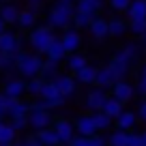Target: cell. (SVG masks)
<instances>
[{
    "label": "cell",
    "instance_id": "obj_22",
    "mask_svg": "<svg viewBox=\"0 0 146 146\" xmlns=\"http://www.w3.org/2000/svg\"><path fill=\"white\" fill-rule=\"evenodd\" d=\"M36 22H39V15H36V13H32V11H28V9H22V11H19L17 26L22 28V30H28V32H30L32 28H36Z\"/></svg>",
    "mask_w": 146,
    "mask_h": 146
},
{
    "label": "cell",
    "instance_id": "obj_2",
    "mask_svg": "<svg viewBox=\"0 0 146 146\" xmlns=\"http://www.w3.org/2000/svg\"><path fill=\"white\" fill-rule=\"evenodd\" d=\"M43 60L41 54H35V52H22V54L15 58V71L19 73L22 80H32V78H39L41 75V69H43Z\"/></svg>",
    "mask_w": 146,
    "mask_h": 146
},
{
    "label": "cell",
    "instance_id": "obj_31",
    "mask_svg": "<svg viewBox=\"0 0 146 146\" xmlns=\"http://www.w3.org/2000/svg\"><path fill=\"white\" fill-rule=\"evenodd\" d=\"M58 73H60L58 62H52V60H43V69H41V75H39V78H43L45 82H52V80H54Z\"/></svg>",
    "mask_w": 146,
    "mask_h": 146
},
{
    "label": "cell",
    "instance_id": "obj_49",
    "mask_svg": "<svg viewBox=\"0 0 146 146\" xmlns=\"http://www.w3.org/2000/svg\"><path fill=\"white\" fill-rule=\"evenodd\" d=\"M9 2H13V0H0V5H9Z\"/></svg>",
    "mask_w": 146,
    "mask_h": 146
},
{
    "label": "cell",
    "instance_id": "obj_41",
    "mask_svg": "<svg viewBox=\"0 0 146 146\" xmlns=\"http://www.w3.org/2000/svg\"><path fill=\"white\" fill-rule=\"evenodd\" d=\"M123 50H125V52H127V54H129V56H131V58H133V60H135V58H140V52H142V47H140V45H137V43H135V41H133V43H127V45H125V47H123Z\"/></svg>",
    "mask_w": 146,
    "mask_h": 146
},
{
    "label": "cell",
    "instance_id": "obj_4",
    "mask_svg": "<svg viewBox=\"0 0 146 146\" xmlns=\"http://www.w3.org/2000/svg\"><path fill=\"white\" fill-rule=\"evenodd\" d=\"M26 120H28V129H30L32 133H39V131L50 129L52 125H54L52 112H47V110H36V108H32V105H30V112H28Z\"/></svg>",
    "mask_w": 146,
    "mask_h": 146
},
{
    "label": "cell",
    "instance_id": "obj_11",
    "mask_svg": "<svg viewBox=\"0 0 146 146\" xmlns=\"http://www.w3.org/2000/svg\"><path fill=\"white\" fill-rule=\"evenodd\" d=\"M108 101V92L103 90V88H92V90H88L86 95V108L90 110V114H95V112H101L103 110V103Z\"/></svg>",
    "mask_w": 146,
    "mask_h": 146
},
{
    "label": "cell",
    "instance_id": "obj_17",
    "mask_svg": "<svg viewBox=\"0 0 146 146\" xmlns=\"http://www.w3.org/2000/svg\"><path fill=\"white\" fill-rule=\"evenodd\" d=\"M101 7H103V0H78L75 2V13L88 15V17H97Z\"/></svg>",
    "mask_w": 146,
    "mask_h": 146
},
{
    "label": "cell",
    "instance_id": "obj_24",
    "mask_svg": "<svg viewBox=\"0 0 146 146\" xmlns=\"http://www.w3.org/2000/svg\"><path fill=\"white\" fill-rule=\"evenodd\" d=\"M73 78H75L78 84H88V86H90V84H95V80H97V67L95 64H86V67H84L82 71H78Z\"/></svg>",
    "mask_w": 146,
    "mask_h": 146
},
{
    "label": "cell",
    "instance_id": "obj_19",
    "mask_svg": "<svg viewBox=\"0 0 146 146\" xmlns=\"http://www.w3.org/2000/svg\"><path fill=\"white\" fill-rule=\"evenodd\" d=\"M64 64H67V71L71 73V75H75L78 71H82V69L88 64V58L84 54H80V52H75V54H69L67 56Z\"/></svg>",
    "mask_w": 146,
    "mask_h": 146
},
{
    "label": "cell",
    "instance_id": "obj_50",
    "mask_svg": "<svg viewBox=\"0 0 146 146\" xmlns=\"http://www.w3.org/2000/svg\"><path fill=\"white\" fill-rule=\"evenodd\" d=\"M142 39H144V50H146V36H142Z\"/></svg>",
    "mask_w": 146,
    "mask_h": 146
},
{
    "label": "cell",
    "instance_id": "obj_34",
    "mask_svg": "<svg viewBox=\"0 0 146 146\" xmlns=\"http://www.w3.org/2000/svg\"><path fill=\"white\" fill-rule=\"evenodd\" d=\"M41 99H47V101H56V99H64V97L58 92V88H56L52 82H45V86H43V90H41Z\"/></svg>",
    "mask_w": 146,
    "mask_h": 146
},
{
    "label": "cell",
    "instance_id": "obj_42",
    "mask_svg": "<svg viewBox=\"0 0 146 146\" xmlns=\"http://www.w3.org/2000/svg\"><path fill=\"white\" fill-rule=\"evenodd\" d=\"M43 5H45V0H26V7H28V11H32V13H41V9H43Z\"/></svg>",
    "mask_w": 146,
    "mask_h": 146
},
{
    "label": "cell",
    "instance_id": "obj_48",
    "mask_svg": "<svg viewBox=\"0 0 146 146\" xmlns=\"http://www.w3.org/2000/svg\"><path fill=\"white\" fill-rule=\"evenodd\" d=\"M140 135H142V146H146V131H144V133H140Z\"/></svg>",
    "mask_w": 146,
    "mask_h": 146
},
{
    "label": "cell",
    "instance_id": "obj_40",
    "mask_svg": "<svg viewBox=\"0 0 146 146\" xmlns=\"http://www.w3.org/2000/svg\"><path fill=\"white\" fill-rule=\"evenodd\" d=\"M9 125L13 127V131H15V133H22V131H26V129H28V120H26V118H15V120H9Z\"/></svg>",
    "mask_w": 146,
    "mask_h": 146
},
{
    "label": "cell",
    "instance_id": "obj_13",
    "mask_svg": "<svg viewBox=\"0 0 146 146\" xmlns=\"http://www.w3.org/2000/svg\"><path fill=\"white\" fill-rule=\"evenodd\" d=\"M30 112V103L26 99H9V108H7V118L15 120V118H26Z\"/></svg>",
    "mask_w": 146,
    "mask_h": 146
},
{
    "label": "cell",
    "instance_id": "obj_46",
    "mask_svg": "<svg viewBox=\"0 0 146 146\" xmlns=\"http://www.w3.org/2000/svg\"><path fill=\"white\" fill-rule=\"evenodd\" d=\"M137 118H142V120L146 123V99L142 101L140 105H137Z\"/></svg>",
    "mask_w": 146,
    "mask_h": 146
},
{
    "label": "cell",
    "instance_id": "obj_18",
    "mask_svg": "<svg viewBox=\"0 0 146 146\" xmlns=\"http://www.w3.org/2000/svg\"><path fill=\"white\" fill-rule=\"evenodd\" d=\"M88 30H90V35L95 36L97 41H103L105 36H110V35H108V19L101 17V15L92 17V22H90V26H88Z\"/></svg>",
    "mask_w": 146,
    "mask_h": 146
},
{
    "label": "cell",
    "instance_id": "obj_38",
    "mask_svg": "<svg viewBox=\"0 0 146 146\" xmlns=\"http://www.w3.org/2000/svg\"><path fill=\"white\" fill-rule=\"evenodd\" d=\"M108 5H110V9H114L116 13H127L131 0H108Z\"/></svg>",
    "mask_w": 146,
    "mask_h": 146
},
{
    "label": "cell",
    "instance_id": "obj_43",
    "mask_svg": "<svg viewBox=\"0 0 146 146\" xmlns=\"http://www.w3.org/2000/svg\"><path fill=\"white\" fill-rule=\"evenodd\" d=\"M7 108H9V99H7V97L2 95V90H0V120L7 118Z\"/></svg>",
    "mask_w": 146,
    "mask_h": 146
},
{
    "label": "cell",
    "instance_id": "obj_32",
    "mask_svg": "<svg viewBox=\"0 0 146 146\" xmlns=\"http://www.w3.org/2000/svg\"><path fill=\"white\" fill-rule=\"evenodd\" d=\"M92 120H95L97 133H103V131H108V129L112 127V123H114V120L110 118V116H105L103 112H95V114H92Z\"/></svg>",
    "mask_w": 146,
    "mask_h": 146
},
{
    "label": "cell",
    "instance_id": "obj_9",
    "mask_svg": "<svg viewBox=\"0 0 146 146\" xmlns=\"http://www.w3.org/2000/svg\"><path fill=\"white\" fill-rule=\"evenodd\" d=\"M2 95L7 99H24L26 97V80L22 78H9L2 84Z\"/></svg>",
    "mask_w": 146,
    "mask_h": 146
},
{
    "label": "cell",
    "instance_id": "obj_27",
    "mask_svg": "<svg viewBox=\"0 0 146 146\" xmlns=\"http://www.w3.org/2000/svg\"><path fill=\"white\" fill-rule=\"evenodd\" d=\"M105 116H110L112 120H116L120 114H123V103H118V101L114 99V97H108V101L103 103V110H101Z\"/></svg>",
    "mask_w": 146,
    "mask_h": 146
},
{
    "label": "cell",
    "instance_id": "obj_25",
    "mask_svg": "<svg viewBox=\"0 0 146 146\" xmlns=\"http://www.w3.org/2000/svg\"><path fill=\"white\" fill-rule=\"evenodd\" d=\"M129 30V24L125 22V19H120V17H112V19H108V35L110 36H123L125 32Z\"/></svg>",
    "mask_w": 146,
    "mask_h": 146
},
{
    "label": "cell",
    "instance_id": "obj_26",
    "mask_svg": "<svg viewBox=\"0 0 146 146\" xmlns=\"http://www.w3.org/2000/svg\"><path fill=\"white\" fill-rule=\"evenodd\" d=\"M129 22L133 19H146V0H131V5L127 9Z\"/></svg>",
    "mask_w": 146,
    "mask_h": 146
},
{
    "label": "cell",
    "instance_id": "obj_28",
    "mask_svg": "<svg viewBox=\"0 0 146 146\" xmlns=\"http://www.w3.org/2000/svg\"><path fill=\"white\" fill-rule=\"evenodd\" d=\"M15 140H17V133L13 131V127L7 120H0V144H13Z\"/></svg>",
    "mask_w": 146,
    "mask_h": 146
},
{
    "label": "cell",
    "instance_id": "obj_15",
    "mask_svg": "<svg viewBox=\"0 0 146 146\" xmlns=\"http://www.w3.org/2000/svg\"><path fill=\"white\" fill-rule=\"evenodd\" d=\"M116 82H118V80H116L114 71H112L108 64L97 69V80H95V86L97 88H103V90H105V88H112Z\"/></svg>",
    "mask_w": 146,
    "mask_h": 146
},
{
    "label": "cell",
    "instance_id": "obj_35",
    "mask_svg": "<svg viewBox=\"0 0 146 146\" xmlns=\"http://www.w3.org/2000/svg\"><path fill=\"white\" fill-rule=\"evenodd\" d=\"M135 90L140 92L142 97H146V62L140 64V69H137V86Z\"/></svg>",
    "mask_w": 146,
    "mask_h": 146
},
{
    "label": "cell",
    "instance_id": "obj_20",
    "mask_svg": "<svg viewBox=\"0 0 146 146\" xmlns=\"http://www.w3.org/2000/svg\"><path fill=\"white\" fill-rule=\"evenodd\" d=\"M19 7L15 2H9V5H0V19L11 26V24H17V17H19Z\"/></svg>",
    "mask_w": 146,
    "mask_h": 146
},
{
    "label": "cell",
    "instance_id": "obj_39",
    "mask_svg": "<svg viewBox=\"0 0 146 146\" xmlns=\"http://www.w3.org/2000/svg\"><path fill=\"white\" fill-rule=\"evenodd\" d=\"M15 67V58L7 54H0V71H9V69Z\"/></svg>",
    "mask_w": 146,
    "mask_h": 146
},
{
    "label": "cell",
    "instance_id": "obj_5",
    "mask_svg": "<svg viewBox=\"0 0 146 146\" xmlns=\"http://www.w3.org/2000/svg\"><path fill=\"white\" fill-rule=\"evenodd\" d=\"M22 45H24V39L13 30H7L0 35V54H7V56H13L17 58L22 54Z\"/></svg>",
    "mask_w": 146,
    "mask_h": 146
},
{
    "label": "cell",
    "instance_id": "obj_14",
    "mask_svg": "<svg viewBox=\"0 0 146 146\" xmlns=\"http://www.w3.org/2000/svg\"><path fill=\"white\" fill-rule=\"evenodd\" d=\"M60 41H62L67 54H75V52L82 47V35H80V30H75V28H69V30L62 32Z\"/></svg>",
    "mask_w": 146,
    "mask_h": 146
},
{
    "label": "cell",
    "instance_id": "obj_30",
    "mask_svg": "<svg viewBox=\"0 0 146 146\" xmlns=\"http://www.w3.org/2000/svg\"><path fill=\"white\" fill-rule=\"evenodd\" d=\"M36 135H39V140H41L43 146H62V144H60V140H58V135H56V131H54L52 127L39 131Z\"/></svg>",
    "mask_w": 146,
    "mask_h": 146
},
{
    "label": "cell",
    "instance_id": "obj_23",
    "mask_svg": "<svg viewBox=\"0 0 146 146\" xmlns=\"http://www.w3.org/2000/svg\"><path fill=\"white\" fill-rule=\"evenodd\" d=\"M137 123V114H133V112H129V110H123V114L116 118V129L118 131H129V129H133Z\"/></svg>",
    "mask_w": 146,
    "mask_h": 146
},
{
    "label": "cell",
    "instance_id": "obj_3",
    "mask_svg": "<svg viewBox=\"0 0 146 146\" xmlns=\"http://www.w3.org/2000/svg\"><path fill=\"white\" fill-rule=\"evenodd\" d=\"M54 39H56V35H54V30H52L50 26H36V28H32V30L28 32L26 41L30 43L35 54H45Z\"/></svg>",
    "mask_w": 146,
    "mask_h": 146
},
{
    "label": "cell",
    "instance_id": "obj_37",
    "mask_svg": "<svg viewBox=\"0 0 146 146\" xmlns=\"http://www.w3.org/2000/svg\"><path fill=\"white\" fill-rule=\"evenodd\" d=\"M92 22V17H88V15H82V13H73V22L71 26H75V30H80V28H88Z\"/></svg>",
    "mask_w": 146,
    "mask_h": 146
},
{
    "label": "cell",
    "instance_id": "obj_1",
    "mask_svg": "<svg viewBox=\"0 0 146 146\" xmlns=\"http://www.w3.org/2000/svg\"><path fill=\"white\" fill-rule=\"evenodd\" d=\"M75 13V0H54L45 15V26L52 30H69Z\"/></svg>",
    "mask_w": 146,
    "mask_h": 146
},
{
    "label": "cell",
    "instance_id": "obj_16",
    "mask_svg": "<svg viewBox=\"0 0 146 146\" xmlns=\"http://www.w3.org/2000/svg\"><path fill=\"white\" fill-rule=\"evenodd\" d=\"M67 50H64V45H62V41H60V36H56L54 41H52V45L47 47V52H45V60H52V62H62V60H67Z\"/></svg>",
    "mask_w": 146,
    "mask_h": 146
},
{
    "label": "cell",
    "instance_id": "obj_36",
    "mask_svg": "<svg viewBox=\"0 0 146 146\" xmlns=\"http://www.w3.org/2000/svg\"><path fill=\"white\" fill-rule=\"evenodd\" d=\"M129 30L135 36H146V19H133V22H129Z\"/></svg>",
    "mask_w": 146,
    "mask_h": 146
},
{
    "label": "cell",
    "instance_id": "obj_21",
    "mask_svg": "<svg viewBox=\"0 0 146 146\" xmlns=\"http://www.w3.org/2000/svg\"><path fill=\"white\" fill-rule=\"evenodd\" d=\"M69 146H108V137L101 135V133H97V135H92V137L75 135V137H73V142H71Z\"/></svg>",
    "mask_w": 146,
    "mask_h": 146
},
{
    "label": "cell",
    "instance_id": "obj_33",
    "mask_svg": "<svg viewBox=\"0 0 146 146\" xmlns=\"http://www.w3.org/2000/svg\"><path fill=\"white\" fill-rule=\"evenodd\" d=\"M129 142V131H118L116 129L114 133L108 135V146H127Z\"/></svg>",
    "mask_w": 146,
    "mask_h": 146
},
{
    "label": "cell",
    "instance_id": "obj_6",
    "mask_svg": "<svg viewBox=\"0 0 146 146\" xmlns=\"http://www.w3.org/2000/svg\"><path fill=\"white\" fill-rule=\"evenodd\" d=\"M131 64H133V58H131V56H129L125 50H118V52H114V54H112L108 67L114 71L116 80L120 82V80L127 78V73H129V69H131Z\"/></svg>",
    "mask_w": 146,
    "mask_h": 146
},
{
    "label": "cell",
    "instance_id": "obj_8",
    "mask_svg": "<svg viewBox=\"0 0 146 146\" xmlns=\"http://www.w3.org/2000/svg\"><path fill=\"white\" fill-rule=\"evenodd\" d=\"M52 84L58 88V92L64 99H71V97L75 95V88H78V82H75V78H73L71 73H58V75L52 80Z\"/></svg>",
    "mask_w": 146,
    "mask_h": 146
},
{
    "label": "cell",
    "instance_id": "obj_45",
    "mask_svg": "<svg viewBox=\"0 0 146 146\" xmlns=\"http://www.w3.org/2000/svg\"><path fill=\"white\" fill-rule=\"evenodd\" d=\"M127 146H142V135H140V133H129Z\"/></svg>",
    "mask_w": 146,
    "mask_h": 146
},
{
    "label": "cell",
    "instance_id": "obj_44",
    "mask_svg": "<svg viewBox=\"0 0 146 146\" xmlns=\"http://www.w3.org/2000/svg\"><path fill=\"white\" fill-rule=\"evenodd\" d=\"M24 146H43V144H41V140H39L36 133H30V135L24 137Z\"/></svg>",
    "mask_w": 146,
    "mask_h": 146
},
{
    "label": "cell",
    "instance_id": "obj_29",
    "mask_svg": "<svg viewBox=\"0 0 146 146\" xmlns=\"http://www.w3.org/2000/svg\"><path fill=\"white\" fill-rule=\"evenodd\" d=\"M43 86H45V80H43V78H32V80H28V82H26V95L39 99V97H41Z\"/></svg>",
    "mask_w": 146,
    "mask_h": 146
},
{
    "label": "cell",
    "instance_id": "obj_12",
    "mask_svg": "<svg viewBox=\"0 0 146 146\" xmlns=\"http://www.w3.org/2000/svg\"><path fill=\"white\" fill-rule=\"evenodd\" d=\"M133 95H135V88H133L127 80H120V82H116L114 86H112V97L123 105L129 103V101L133 99Z\"/></svg>",
    "mask_w": 146,
    "mask_h": 146
},
{
    "label": "cell",
    "instance_id": "obj_7",
    "mask_svg": "<svg viewBox=\"0 0 146 146\" xmlns=\"http://www.w3.org/2000/svg\"><path fill=\"white\" fill-rule=\"evenodd\" d=\"M52 129L56 131V135H58V140H60L62 146H69L73 142V137L78 135V133H75V125H73V120H69V118H54Z\"/></svg>",
    "mask_w": 146,
    "mask_h": 146
},
{
    "label": "cell",
    "instance_id": "obj_47",
    "mask_svg": "<svg viewBox=\"0 0 146 146\" xmlns=\"http://www.w3.org/2000/svg\"><path fill=\"white\" fill-rule=\"evenodd\" d=\"M2 32H7V24L0 19V35H2Z\"/></svg>",
    "mask_w": 146,
    "mask_h": 146
},
{
    "label": "cell",
    "instance_id": "obj_52",
    "mask_svg": "<svg viewBox=\"0 0 146 146\" xmlns=\"http://www.w3.org/2000/svg\"><path fill=\"white\" fill-rule=\"evenodd\" d=\"M75 2H78V0H75Z\"/></svg>",
    "mask_w": 146,
    "mask_h": 146
},
{
    "label": "cell",
    "instance_id": "obj_51",
    "mask_svg": "<svg viewBox=\"0 0 146 146\" xmlns=\"http://www.w3.org/2000/svg\"><path fill=\"white\" fill-rule=\"evenodd\" d=\"M0 146H13V144H0Z\"/></svg>",
    "mask_w": 146,
    "mask_h": 146
},
{
    "label": "cell",
    "instance_id": "obj_10",
    "mask_svg": "<svg viewBox=\"0 0 146 146\" xmlns=\"http://www.w3.org/2000/svg\"><path fill=\"white\" fill-rule=\"evenodd\" d=\"M73 125H75V133L82 137L97 135V127H95V120H92V114H80L78 118L73 120Z\"/></svg>",
    "mask_w": 146,
    "mask_h": 146
}]
</instances>
